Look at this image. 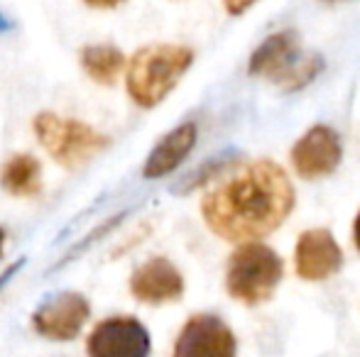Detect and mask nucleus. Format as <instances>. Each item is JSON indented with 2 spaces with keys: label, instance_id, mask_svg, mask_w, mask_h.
<instances>
[{
  "label": "nucleus",
  "instance_id": "nucleus-1",
  "mask_svg": "<svg viewBox=\"0 0 360 357\" xmlns=\"http://www.w3.org/2000/svg\"><path fill=\"white\" fill-rule=\"evenodd\" d=\"M294 208V186L272 159H252L228 169L201 198L209 230L233 245L257 243L275 233Z\"/></svg>",
  "mask_w": 360,
  "mask_h": 357
},
{
  "label": "nucleus",
  "instance_id": "nucleus-2",
  "mask_svg": "<svg viewBox=\"0 0 360 357\" xmlns=\"http://www.w3.org/2000/svg\"><path fill=\"white\" fill-rule=\"evenodd\" d=\"M196 54L186 44L155 42L135 49L125 69V93L138 108L152 110L167 98L184 74L191 69Z\"/></svg>",
  "mask_w": 360,
  "mask_h": 357
},
{
  "label": "nucleus",
  "instance_id": "nucleus-3",
  "mask_svg": "<svg viewBox=\"0 0 360 357\" xmlns=\"http://www.w3.org/2000/svg\"><path fill=\"white\" fill-rule=\"evenodd\" d=\"M32 133L44 152L59 164V167L81 169L94 157L110 147L113 140L96 130L94 125L76 118H62L52 110H42L32 118Z\"/></svg>",
  "mask_w": 360,
  "mask_h": 357
},
{
  "label": "nucleus",
  "instance_id": "nucleus-4",
  "mask_svg": "<svg viewBox=\"0 0 360 357\" xmlns=\"http://www.w3.org/2000/svg\"><path fill=\"white\" fill-rule=\"evenodd\" d=\"M323 59L319 54H302V42L294 29L272 32L248 62L250 76L270 79L282 90H299L321 74Z\"/></svg>",
  "mask_w": 360,
  "mask_h": 357
},
{
  "label": "nucleus",
  "instance_id": "nucleus-5",
  "mask_svg": "<svg viewBox=\"0 0 360 357\" xmlns=\"http://www.w3.org/2000/svg\"><path fill=\"white\" fill-rule=\"evenodd\" d=\"M285 276V262L262 243H243L228 257L226 291L243 306H260L272 299Z\"/></svg>",
  "mask_w": 360,
  "mask_h": 357
},
{
  "label": "nucleus",
  "instance_id": "nucleus-6",
  "mask_svg": "<svg viewBox=\"0 0 360 357\" xmlns=\"http://www.w3.org/2000/svg\"><path fill=\"white\" fill-rule=\"evenodd\" d=\"M91 318V304L81 291H57L47 296L37 311L32 314L30 323L32 330L44 340L52 343H72L81 335Z\"/></svg>",
  "mask_w": 360,
  "mask_h": 357
},
{
  "label": "nucleus",
  "instance_id": "nucleus-7",
  "mask_svg": "<svg viewBox=\"0 0 360 357\" xmlns=\"http://www.w3.org/2000/svg\"><path fill=\"white\" fill-rule=\"evenodd\" d=\"M152 338L135 316H108L86 335V357H150Z\"/></svg>",
  "mask_w": 360,
  "mask_h": 357
},
{
  "label": "nucleus",
  "instance_id": "nucleus-8",
  "mask_svg": "<svg viewBox=\"0 0 360 357\" xmlns=\"http://www.w3.org/2000/svg\"><path fill=\"white\" fill-rule=\"evenodd\" d=\"M238 340L221 316L194 314L181 325L172 357H236Z\"/></svg>",
  "mask_w": 360,
  "mask_h": 357
},
{
  "label": "nucleus",
  "instance_id": "nucleus-9",
  "mask_svg": "<svg viewBox=\"0 0 360 357\" xmlns=\"http://www.w3.org/2000/svg\"><path fill=\"white\" fill-rule=\"evenodd\" d=\"M343 159L341 137L328 125H314L292 147V167L302 179H323L338 169Z\"/></svg>",
  "mask_w": 360,
  "mask_h": 357
},
{
  "label": "nucleus",
  "instance_id": "nucleus-10",
  "mask_svg": "<svg viewBox=\"0 0 360 357\" xmlns=\"http://www.w3.org/2000/svg\"><path fill=\"white\" fill-rule=\"evenodd\" d=\"M343 267V250L326 228L304 230L294 248V269L304 281H323Z\"/></svg>",
  "mask_w": 360,
  "mask_h": 357
},
{
  "label": "nucleus",
  "instance_id": "nucleus-11",
  "mask_svg": "<svg viewBox=\"0 0 360 357\" xmlns=\"http://www.w3.org/2000/svg\"><path fill=\"white\" fill-rule=\"evenodd\" d=\"M130 294L140 304H176L184 296V276L167 257H152L130 274Z\"/></svg>",
  "mask_w": 360,
  "mask_h": 357
},
{
  "label": "nucleus",
  "instance_id": "nucleus-12",
  "mask_svg": "<svg viewBox=\"0 0 360 357\" xmlns=\"http://www.w3.org/2000/svg\"><path fill=\"white\" fill-rule=\"evenodd\" d=\"M199 137V128L196 123L186 120V123L176 125L174 130L165 135L160 142L152 147V152L147 154L143 164V177L145 179H162L167 174H172L186 157L191 154Z\"/></svg>",
  "mask_w": 360,
  "mask_h": 357
},
{
  "label": "nucleus",
  "instance_id": "nucleus-13",
  "mask_svg": "<svg viewBox=\"0 0 360 357\" xmlns=\"http://www.w3.org/2000/svg\"><path fill=\"white\" fill-rule=\"evenodd\" d=\"M79 67L98 86H113L128 69V57L113 42H89L79 49Z\"/></svg>",
  "mask_w": 360,
  "mask_h": 357
},
{
  "label": "nucleus",
  "instance_id": "nucleus-14",
  "mask_svg": "<svg viewBox=\"0 0 360 357\" xmlns=\"http://www.w3.org/2000/svg\"><path fill=\"white\" fill-rule=\"evenodd\" d=\"M0 189L15 198H34L42 194V164L34 154L18 152L0 167Z\"/></svg>",
  "mask_w": 360,
  "mask_h": 357
},
{
  "label": "nucleus",
  "instance_id": "nucleus-15",
  "mask_svg": "<svg viewBox=\"0 0 360 357\" xmlns=\"http://www.w3.org/2000/svg\"><path fill=\"white\" fill-rule=\"evenodd\" d=\"M89 10H98V13H108V10H118L128 0H81Z\"/></svg>",
  "mask_w": 360,
  "mask_h": 357
},
{
  "label": "nucleus",
  "instance_id": "nucleus-16",
  "mask_svg": "<svg viewBox=\"0 0 360 357\" xmlns=\"http://www.w3.org/2000/svg\"><path fill=\"white\" fill-rule=\"evenodd\" d=\"M255 3H257V0H223V8H226L228 15L238 18V15L248 13V10H250Z\"/></svg>",
  "mask_w": 360,
  "mask_h": 357
},
{
  "label": "nucleus",
  "instance_id": "nucleus-17",
  "mask_svg": "<svg viewBox=\"0 0 360 357\" xmlns=\"http://www.w3.org/2000/svg\"><path fill=\"white\" fill-rule=\"evenodd\" d=\"M22 264H25V260H18V262H15L13 267H10V269H5L3 274H0V289H3V286L8 284V281L13 279V276L18 274L20 269H22Z\"/></svg>",
  "mask_w": 360,
  "mask_h": 357
},
{
  "label": "nucleus",
  "instance_id": "nucleus-18",
  "mask_svg": "<svg viewBox=\"0 0 360 357\" xmlns=\"http://www.w3.org/2000/svg\"><path fill=\"white\" fill-rule=\"evenodd\" d=\"M13 29H15L13 18H8V15L0 10V34H8V32H13Z\"/></svg>",
  "mask_w": 360,
  "mask_h": 357
},
{
  "label": "nucleus",
  "instance_id": "nucleus-19",
  "mask_svg": "<svg viewBox=\"0 0 360 357\" xmlns=\"http://www.w3.org/2000/svg\"><path fill=\"white\" fill-rule=\"evenodd\" d=\"M353 243H356V250L360 252V210H358L356 220H353Z\"/></svg>",
  "mask_w": 360,
  "mask_h": 357
},
{
  "label": "nucleus",
  "instance_id": "nucleus-20",
  "mask_svg": "<svg viewBox=\"0 0 360 357\" xmlns=\"http://www.w3.org/2000/svg\"><path fill=\"white\" fill-rule=\"evenodd\" d=\"M5 240H8V233H5V228L0 225V257H3V250H5Z\"/></svg>",
  "mask_w": 360,
  "mask_h": 357
},
{
  "label": "nucleus",
  "instance_id": "nucleus-21",
  "mask_svg": "<svg viewBox=\"0 0 360 357\" xmlns=\"http://www.w3.org/2000/svg\"><path fill=\"white\" fill-rule=\"evenodd\" d=\"M321 3H326V5H338V3H346V0H321Z\"/></svg>",
  "mask_w": 360,
  "mask_h": 357
}]
</instances>
